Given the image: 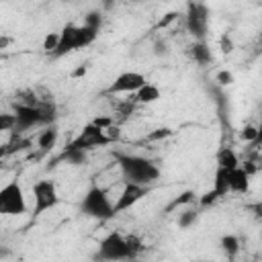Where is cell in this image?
I'll return each mask as SVG.
<instances>
[{"label": "cell", "instance_id": "obj_5", "mask_svg": "<svg viewBox=\"0 0 262 262\" xmlns=\"http://www.w3.org/2000/svg\"><path fill=\"white\" fill-rule=\"evenodd\" d=\"M29 211L27 192L18 180H10L0 188V213L8 217H18Z\"/></svg>", "mask_w": 262, "mask_h": 262}, {"label": "cell", "instance_id": "obj_32", "mask_svg": "<svg viewBox=\"0 0 262 262\" xmlns=\"http://www.w3.org/2000/svg\"><path fill=\"white\" fill-rule=\"evenodd\" d=\"M258 137H256V141H254V147H262V115H260V119H258Z\"/></svg>", "mask_w": 262, "mask_h": 262}, {"label": "cell", "instance_id": "obj_3", "mask_svg": "<svg viewBox=\"0 0 262 262\" xmlns=\"http://www.w3.org/2000/svg\"><path fill=\"white\" fill-rule=\"evenodd\" d=\"M80 211L86 217L98 219V221H106L111 217H115V199L102 188V186H90L86 190V194L80 201Z\"/></svg>", "mask_w": 262, "mask_h": 262}, {"label": "cell", "instance_id": "obj_20", "mask_svg": "<svg viewBox=\"0 0 262 262\" xmlns=\"http://www.w3.org/2000/svg\"><path fill=\"white\" fill-rule=\"evenodd\" d=\"M196 199H199V194L194 192V190H182L178 196H174L172 199V203L168 205V211H178V209H184V207H188V205H194L196 203Z\"/></svg>", "mask_w": 262, "mask_h": 262}, {"label": "cell", "instance_id": "obj_16", "mask_svg": "<svg viewBox=\"0 0 262 262\" xmlns=\"http://www.w3.org/2000/svg\"><path fill=\"white\" fill-rule=\"evenodd\" d=\"M162 98V90L160 86L151 84V82H145L137 92H135V102L137 104H154Z\"/></svg>", "mask_w": 262, "mask_h": 262}, {"label": "cell", "instance_id": "obj_26", "mask_svg": "<svg viewBox=\"0 0 262 262\" xmlns=\"http://www.w3.org/2000/svg\"><path fill=\"white\" fill-rule=\"evenodd\" d=\"M0 131L2 133L16 131V117H14V113H2L0 115Z\"/></svg>", "mask_w": 262, "mask_h": 262}, {"label": "cell", "instance_id": "obj_29", "mask_svg": "<svg viewBox=\"0 0 262 262\" xmlns=\"http://www.w3.org/2000/svg\"><path fill=\"white\" fill-rule=\"evenodd\" d=\"M90 123H94L96 127H100L102 131H106V129H111V127L115 125V119H113L111 115H98V117H94Z\"/></svg>", "mask_w": 262, "mask_h": 262}, {"label": "cell", "instance_id": "obj_30", "mask_svg": "<svg viewBox=\"0 0 262 262\" xmlns=\"http://www.w3.org/2000/svg\"><path fill=\"white\" fill-rule=\"evenodd\" d=\"M88 70H90V66L88 63H82V66H76L72 72H70V78L72 80H82V78H86V74H88Z\"/></svg>", "mask_w": 262, "mask_h": 262}, {"label": "cell", "instance_id": "obj_21", "mask_svg": "<svg viewBox=\"0 0 262 262\" xmlns=\"http://www.w3.org/2000/svg\"><path fill=\"white\" fill-rule=\"evenodd\" d=\"M196 221H199V211H196L192 205H188V207H184V209L178 211L176 225H178L180 229H188V227H192Z\"/></svg>", "mask_w": 262, "mask_h": 262}, {"label": "cell", "instance_id": "obj_2", "mask_svg": "<svg viewBox=\"0 0 262 262\" xmlns=\"http://www.w3.org/2000/svg\"><path fill=\"white\" fill-rule=\"evenodd\" d=\"M143 250V242L135 233L111 231L98 242V258L102 260H129L139 256Z\"/></svg>", "mask_w": 262, "mask_h": 262}, {"label": "cell", "instance_id": "obj_11", "mask_svg": "<svg viewBox=\"0 0 262 262\" xmlns=\"http://www.w3.org/2000/svg\"><path fill=\"white\" fill-rule=\"evenodd\" d=\"M252 174L239 164V166H235V168H231L229 170V190H231V194H244V192H248L250 190V186H252Z\"/></svg>", "mask_w": 262, "mask_h": 262}, {"label": "cell", "instance_id": "obj_19", "mask_svg": "<svg viewBox=\"0 0 262 262\" xmlns=\"http://www.w3.org/2000/svg\"><path fill=\"white\" fill-rule=\"evenodd\" d=\"M219 248L227 258H235L242 250V242L235 233H223L221 239H219Z\"/></svg>", "mask_w": 262, "mask_h": 262}, {"label": "cell", "instance_id": "obj_24", "mask_svg": "<svg viewBox=\"0 0 262 262\" xmlns=\"http://www.w3.org/2000/svg\"><path fill=\"white\" fill-rule=\"evenodd\" d=\"M180 20V12L178 10H168V12H164L160 18H158V23L154 25V29L156 31H164V29H170L174 23H178Z\"/></svg>", "mask_w": 262, "mask_h": 262}, {"label": "cell", "instance_id": "obj_22", "mask_svg": "<svg viewBox=\"0 0 262 262\" xmlns=\"http://www.w3.org/2000/svg\"><path fill=\"white\" fill-rule=\"evenodd\" d=\"M174 135H176V131H174L172 127L160 125V127H154L151 131H147L145 141H147V143H160V141H166V139H170V137H174Z\"/></svg>", "mask_w": 262, "mask_h": 262}, {"label": "cell", "instance_id": "obj_14", "mask_svg": "<svg viewBox=\"0 0 262 262\" xmlns=\"http://www.w3.org/2000/svg\"><path fill=\"white\" fill-rule=\"evenodd\" d=\"M98 37V29H92L88 25H76V31H74V43H76V49H84L88 45H92Z\"/></svg>", "mask_w": 262, "mask_h": 262}, {"label": "cell", "instance_id": "obj_17", "mask_svg": "<svg viewBox=\"0 0 262 262\" xmlns=\"http://www.w3.org/2000/svg\"><path fill=\"white\" fill-rule=\"evenodd\" d=\"M57 141H59V131H57V127H53V125H47V127H45L43 131H39V135H37V147L43 149V151L53 149V147L57 145Z\"/></svg>", "mask_w": 262, "mask_h": 262}, {"label": "cell", "instance_id": "obj_8", "mask_svg": "<svg viewBox=\"0 0 262 262\" xmlns=\"http://www.w3.org/2000/svg\"><path fill=\"white\" fill-rule=\"evenodd\" d=\"M145 82H147V78L141 72L127 70V72H121L115 76V80L106 88V94H135Z\"/></svg>", "mask_w": 262, "mask_h": 262}, {"label": "cell", "instance_id": "obj_13", "mask_svg": "<svg viewBox=\"0 0 262 262\" xmlns=\"http://www.w3.org/2000/svg\"><path fill=\"white\" fill-rule=\"evenodd\" d=\"M190 57L201 68H207V66L213 63V51H211V47H209L207 41H196L194 39V43L190 45Z\"/></svg>", "mask_w": 262, "mask_h": 262}, {"label": "cell", "instance_id": "obj_15", "mask_svg": "<svg viewBox=\"0 0 262 262\" xmlns=\"http://www.w3.org/2000/svg\"><path fill=\"white\" fill-rule=\"evenodd\" d=\"M215 164H217L219 168H227V170H231V168L239 166L242 160H239V156H237V151H235L233 147L223 145V147H219L217 154H215Z\"/></svg>", "mask_w": 262, "mask_h": 262}, {"label": "cell", "instance_id": "obj_31", "mask_svg": "<svg viewBox=\"0 0 262 262\" xmlns=\"http://www.w3.org/2000/svg\"><path fill=\"white\" fill-rule=\"evenodd\" d=\"M219 49H221L223 53H231V51H233V41H231L229 35H221V39H219Z\"/></svg>", "mask_w": 262, "mask_h": 262}, {"label": "cell", "instance_id": "obj_18", "mask_svg": "<svg viewBox=\"0 0 262 262\" xmlns=\"http://www.w3.org/2000/svg\"><path fill=\"white\" fill-rule=\"evenodd\" d=\"M221 199H225L227 194H231L229 190V170L227 168H219L215 170V176H213V186H211Z\"/></svg>", "mask_w": 262, "mask_h": 262}, {"label": "cell", "instance_id": "obj_6", "mask_svg": "<svg viewBox=\"0 0 262 262\" xmlns=\"http://www.w3.org/2000/svg\"><path fill=\"white\" fill-rule=\"evenodd\" d=\"M31 196H33V215H43L45 211L55 209L61 201L55 182L49 178H41V180L33 182Z\"/></svg>", "mask_w": 262, "mask_h": 262}, {"label": "cell", "instance_id": "obj_28", "mask_svg": "<svg viewBox=\"0 0 262 262\" xmlns=\"http://www.w3.org/2000/svg\"><path fill=\"white\" fill-rule=\"evenodd\" d=\"M84 25H88V27L100 31V27H102V14H100L98 10H90V12L84 16Z\"/></svg>", "mask_w": 262, "mask_h": 262}, {"label": "cell", "instance_id": "obj_4", "mask_svg": "<svg viewBox=\"0 0 262 262\" xmlns=\"http://www.w3.org/2000/svg\"><path fill=\"white\" fill-rule=\"evenodd\" d=\"M184 27L196 41H207V33L211 27V10L201 0H190L184 12Z\"/></svg>", "mask_w": 262, "mask_h": 262}, {"label": "cell", "instance_id": "obj_10", "mask_svg": "<svg viewBox=\"0 0 262 262\" xmlns=\"http://www.w3.org/2000/svg\"><path fill=\"white\" fill-rule=\"evenodd\" d=\"M108 143H113V141H111V137L106 135V131H102V129L96 127L94 123H88V125L80 131V135H78L70 145L82 147V149H92V147H102V145H108Z\"/></svg>", "mask_w": 262, "mask_h": 262}, {"label": "cell", "instance_id": "obj_27", "mask_svg": "<svg viewBox=\"0 0 262 262\" xmlns=\"http://www.w3.org/2000/svg\"><path fill=\"white\" fill-rule=\"evenodd\" d=\"M215 82H217L219 86H231V84L235 82V76H233L231 70L223 68V70H217V74H215Z\"/></svg>", "mask_w": 262, "mask_h": 262}, {"label": "cell", "instance_id": "obj_23", "mask_svg": "<svg viewBox=\"0 0 262 262\" xmlns=\"http://www.w3.org/2000/svg\"><path fill=\"white\" fill-rule=\"evenodd\" d=\"M237 137H239V141H244V143H248V145H254V141H256V137H258V125H256V123H246V125H242V129L237 131Z\"/></svg>", "mask_w": 262, "mask_h": 262}, {"label": "cell", "instance_id": "obj_33", "mask_svg": "<svg viewBox=\"0 0 262 262\" xmlns=\"http://www.w3.org/2000/svg\"><path fill=\"white\" fill-rule=\"evenodd\" d=\"M260 45H262V37H260Z\"/></svg>", "mask_w": 262, "mask_h": 262}, {"label": "cell", "instance_id": "obj_9", "mask_svg": "<svg viewBox=\"0 0 262 262\" xmlns=\"http://www.w3.org/2000/svg\"><path fill=\"white\" fill-rule=\"evenodd\" d=\"M149 186H143V184H137V182H129V180H123V186H121V192L119 196H115V213H123V211H129L133 209L145 194H147Z\"/></svg>", "mask_w": 262, "mask_h": 262}, {"label": "cell", "instance_id": "obj_7", "mask_svg": "<svg viewBox=\"0 0 262 262\" xmlns=\"http://www.w3.org/2000/svg\"><path fill=\"white\" fill-rule=\"evenodd\" d=\"M14 117H16V129L25 131L39 125H49L53 117L43 104H29V102H14Z\"/></svg>", "mask_w": 262, "mask_h": 262}, {"label": "cell", "instance_id": "obj_12", "mask_svg": "<svg viewBox=\"0 0 262 262\" xmlns=\"http://www.w3.org/2000/svg\"><path fill=\"white\" fill-rule=\"evenodd\" d=\"M74 31H76V25H72V23H68V25L59 31V45H57V49H55V53H53L55 57H59V55H68V53L76 51Z\"/></svg>", "mask_w": 262, "mask_h": 262}, {"label": "cell", "instance_id": "obj_25", "mask_svg": "<svg viewBox=\"0 0 262 262\" xmlns=\"http://www.w3.org/2000/svg\"><path fill=\"white\" fill-rule=\"evenodd\" d=\"M57 45H59V33H47V35L43 37V45H41V49H43L45 53L53 55L55 49H57Z\"/></svg>", "mask_w": 262, "mask_h": 262}, {"label": "cell", "instance_id": "obj_1", "mask_svg": "<svg viewBox=\"0 0 262 262\" xmlns=\"http://www.w3.org/2000/svg\"><path fill=\"white\" fill-rule=\"evenodd\" d=\"M113 156L121 170L123 180L149 186L156 180H160V176H162V168L151 158H145L139 154H125V151H115Z\"/></svg>", "mask_w": 262, "mask_h": 262}]
</instances>
